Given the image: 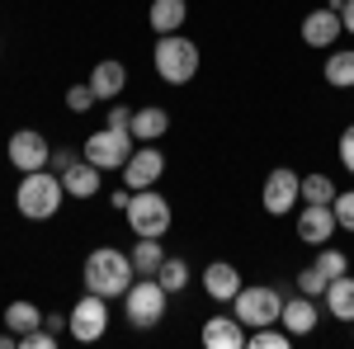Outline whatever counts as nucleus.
Here are the masks:
<instances>
[{"label":"nucleus","instance_id":"f257e3e1","mask_svg":"<svg viewBox=\"0 0 354 349\" xmlns=\"http://www.w3.org/2000/svg\"><path fill=\"white\" fill-rule=\"evenodd\" d=\"M85 293H100V297H123L128 288H133L137 269H133V255L128 250H118V245H95L90 255H85Z\"/></svg>","mask_w":354,"mask_h":349},{"label":"nucleus","instance_id":"f03ea898","mask_svg":"<svg viewBox=\"0 0 354 349\" xmlns=\"http://www.w3.org/2000/svg\"><path fill=\"white\" fill-rule=\"evenodd\" d=\"M62 203H66V185H62V175L57 170H28V175H19V189H15V208H19V217H28V222H48V217L62 213Z\"/></svg>","mask_w":354,"mask_h":349},{"label":"nucleus","instance_id":"7ed1b4c3","mask_svg":"<svg viewBox=\"0 0 354 349\" xmlns=\"http://www.w3.org/2000/svg\"><path fill=\"white\" fill-rule=\"evenodd\" d=\"M198 62H203V53L185 33H161L156 48H151V66H156V76L165 85H189L198 76Z\"/></svg>","mask_w":354,"mask_h":349},{"label":"nucleus","instance_id":"20e7f679","mask_svg":"<svg viewBox=\"0 0 354 349\" xmlns=\"http://www.w3.org/2000/svg\"><path fill=\"white\" fill-rule=\"evenodd\" d=\"M165 302H170V293L161 288V279H142L137 274L133 288L123 293V317H128L133 330H151V326L165 321Z\"/></svg>","mask_w":354,"mask_h":349},{"label":"nucleus","instance_id":"39448f33","mask_svg":"<svg viewBox=\"0 0 354 349\" xmlns=\"http://www.w3.org/2000/svg\"><path fill=\"white\" fill-rule=\"evenodd\" d=\"M128 232L133 236H161L175 227V208L165 203V194H156V189H137L133 198H128Z\"/></svg>","mask_w":354,"mask_h":349},{"label":"nucleus","instance_id":"423d86ee","mask_svg":"<svg viewBox=\"0 0 354 349\" xmlns=\"http://www.w3.org/2000/svg\"><path fill=\"white\" fill-rule=\"evenodd\" d=\"M232 312H236V321L245 330H255V326H279L283 317V293L270 288V283H241V293L232 297Z\"/></svg>","mask_w":354,"mask_h":349},{"label":"nucleus","instance_id":"0eeeda50","mask_svg":"<svg viewBox=\"0 0 354 349\" xmlns=\"http://www.w3.org/2000/svg\"><path fill=\"white\" fill-rule=\"evenodd\" d=\"M133 142L137 137L128 133V128H100V133H90L85 137V147H81V156L90 165H100V170H123L128 165V156H133Z\"/></svg>","mask_w":354,"mask_h":349},{"label":"nucleus","instance_id":"6e6552de","mask_svg":"<svg viewBox=\"0 0 354 349\" xmlns=\"http://www.w3.org/2000/svg\"><path fill=\"white\" fill-rule=\"evenodd\" d=\"M109 297L100 293H81V302L66 312V330H71V340L76 345H95V340H104V330H109Z\"/></svg>","mask_w":354,"mask_h":349},{"label":"nucleus","instance_id":"1a4fd4ad","mask_svg":"<svg viewBox=\"0 0 354 349\" xmlns=\"http://www.w3.org/2000/svg\"><path fill=\"white\" fill-rule=\"evenodd\" d=\"M298 203H302V175L288 170V165H274L265 175V185H260V208L270 217H288L298 213Z\"/></svg>","mask_w":354,"mask_h":349},{"label":"nucleus","instance_id":"9d476101","mask_svg":"<svg viewBox=\"0 0 354 349\" xmlns=\"http://www.w3.org/2000/svg\"><path fill=\"white\" fill-rule=\"evenodd\" d=\"M123 175V185L133 189H156L165 180V151L156 147V142H142V147H133V156H128V165L118 170Z\"/></svg>","mask_w":354,"mask_h":349},{"label":"nucleus","instance_id":"9b49d317","mask_svg":"<svg viewBox=\"0 0 354 349\" xmlns=\"http://www.w3.org/2000/svg\"><path fill=\"white\" fill-rule=\"evenodd\" d=\"M293 232H298L302 245H326L335 232H340V222H335V208L330 203H298V217H293Z\"/></svg>","mask_w":354,"mask_h":349},{"label":"nucleus","instance_id":"f8f14e48","mask_svg":"<svg viewBox=\"0 0 354 349\" xmlns=\"http://www.w3.org/2000/svg\"><path fill=\"white\" fill-rule=\"evenodd\" d=\"M340 33H345V19L330 10V5H317V10H307L298 24V38L307 48H317V53H330L335 43H340Z\"/></svg>","mask_w":354,"mask_h":349},{"label":"nucleus","instance_id":"ddd939ff","mask_svg":"<svg viewBox=\"0 0 354 349\" xmlns=\"http://www.w3.org/2000/svg\"><path fill=\"white\" fill-rule=\"evenodd\" d=\"M5 156H10V165L19 175H28V170H43V165L53 161V147H48V137L38 133V128H19L5 142Z\"/></svg>","mask_w":354,"mask_h":349},{"label":"nucleus","instance_id":"4468645a","mask_svg":"<svg viewBox=\"0 0 354 349\" xmlns=\"http://www.w3.org/2000/svg\"><path fill=\"white\" fill-rule=\"evenodd\" d=\"M90 90H95V100H100V104L123 100V90H128V66H123L118 57L95 62V71H90Z\"/></svg>","mask_w":354,"mask_h":349},{"label":"nucleus","instance_id":"2eb2a0df","mask_svg":"<svg viewBox=\"0 0 354 349\" xmlns=\"http://www.w3.org/2000/svg\"><path fill=\"white\" fill-rule=\"evenodd\" d=\"M62 185H66V198H81V203H90V198L104 189V170H100V165H90V161L81 156L76 165H66V170H62Z\"/></svg>","mask_w":354,"mask_h":349},{"label":"nucleus","instance_id":"dca6fc26","mask_svg":"<svg viewBox=\"0 0 354 349\" xmlns=\"http://www.w3.org/2000/svg\"><path fill=\"white\" fill-rule=\"evenodd\" d=\"M279 326H283L293 340L312 335V330H317V297H307V293L283 297V317H279Z\"/></svg>","mask_w":354,"mask_h":349},{"label":"nucleus","instance_id":"f3484780","mask_svg":"<svg viewBox=\"0 0 354 349\" xmlns=\"http://www.w3.org/2000/svg\"><path fill=\"white\" fill-rule=\"evenodd\" d=\"M203 293L213 297V302H232V297L241 293V269L232 265V260L203 265Z\"/></svg>","mask_w":354,"mask_h":349},{"label":"nucleus","instance_id":"a211bd4d","mask_svg":"<svg viewBox=\"0 0 354 349\" xmlns=\"http://www.w3.org/2000/svg\"><path fill=\"white\" fill-rule=\"evenodd\" d=\"M245 330L241 321H236V312L232 317H208L203 321V345L208 349H245Z\"/></svg>","mask_w":354,"mask_h":349},{"label":"nucleus","instance_id":"6ab92c4d","mask_svg":"<svg viewBox=\"0 0 354 349\" xmlns=\"http://www.w3.org/2000/svg\"><path fill=\"white\" fill-rule=\"evenodd\" d=\"M322 302H326V317H330V321L354 326V274H340V279H330L326 293H322Z\"/></svg>","mask_w":354,"mask_h":349},{"label":"nucleus","instance_id":"aec40b11","mask_svg":"<svg viewBox=\"0 0 354 349\" xmlns=\"http://www.w3.org/2000/svg\"><path fill=\"white\" fill-rule=\"evenodd\" d=\"M185 19H189V0H151V10H147V24H151L156 38L161 33H185Z\"/></svg>","mask_w":354,"mask_h":349},{"label":"nucleus","instance_id":"412c9836","mask_svg":"<svg viewBox=\"0 0 354 349\" xmlns=\"http://www.w3.org/2000/svg\"><path fill=\"white\" fill-rule=\"evenodd\" d=\"M128 133H133L137 142H161V137L170 133V113H165L161 104H142V109H133Z\"/></svg>","mask_w":354,"mask_h":349},{"label":"nucleus","instance_id":"4be33fe9","mask_svg":"<svg viewBox=\"0 0 354 349\" xmlns=\"http://www.w3.org/2000/svg\"><path fill=\"white\" fill-rule=\"evenodd\" d=\"M128 255H133V269L142 274V279H156L161 265H165V241L161 236H137Z\"/></svg>","mask_w":354,"mask_h":349},{"label":"nucleus","instance_id":"5701e85b","mask_svg":"<svg viewBox=\"0 0 354 349\" xmlns=\"http://www.w3.org/2000/svg\"><path fill=\"white\" fill-rule=\"evenodd\" d=\"M322 76H326V85H335V90H354V48H330Z\"/></svg>","mask_w":354,"mask_h":349},{"label":"nucleus","instance_id":"b1692460","mask_svg":"<svg viewBox=\"0 0 354 349\" xmlns=\"http://www.w3.org/2000/svg\"><path fill=\"white\" fill-rule=\"evenodd\" d=\"M5 326H10L15 335H28V330H38V326H43V307L19 297V302H10V307H5Z\"/></svg>","mask_w":354,"mask_h":349},{"label":"nucleus","instance_id":"393cba45","mask_svg":"<svg viewBox=\"0 0 354 349\" xmlns=\"http://www.w3.org/2000/svg\"><path fill=\"white\" fill-rule=\"evenodd\" d=\"M156 279H161L165 293L175 297V293H185V288H189L194 269H189V260H185V255H165V265H161V274H156Z\"/></svg>","mask_w":354,"mask_h":349},{"label":"nucleus","instance_id":"a878e982","mask_svg":"<svg viewBox=\"0 0 354 349\" xmlns=\"http://www.w3.org/2000/svg\"><path fill=\"white\" fill-rule=\"evenodd\" d=\"M335 180L322 175V170H312V175H302V203H335Z\"/></svg>","mask_w":354,"mask_h":349},{"label":"nucleus","instance_id":"bb28decb","mask_svg":"<svg viewBox=\"0 0 354 349\" xmlns=\"http://www.w3.org/2000/svg\"><path fill=\"white\" fill-rule=\"evenodd\" d=\"M288 345H293V335L283 326H255L245 335V349H288Z\"/></svg>","mask_w":354,"mask_h":349},{"label":"nucleus","instance_id":"cd10ccee","mask_svg":"<svg viewBox=\"0 0 354 349\" xmlns=\"http://www.w3.org/2000/svg\"><path fill=\"white\" fill-rule=\"evenodd\" d=\"M312 265L322 269V274H326V279H340V274H350V255H345V250H335V245H317V260H312Z\"/></svg>","mask_w":354,"mask_h":349},{"label":"nucleus","instance_id":"c85d7f7f","mask_svg":"<svg viewBox=\"0 0 354 349\" xmlns=\"http://www.w3.org/2000/svg\"><path fill=\"white\" fill-rule=\"evenodd\" d=\"M326 274H322V269L317 265H307V269H298V293H307V297H322L326 293Z\"/></svg>","mask_w":354,"mask_h":349},{"label":"nucleus","instance_id":"c756f323","mask_svg":"<svg viewBox=\"0 0 354 349\" xmlns=\"http://www.w3.org/2000/svg\"><path fill=\"white\" fill-rule=\"evenodd\" d=\"M95 104H100V100H95L90 81H81V85H71V90H66V109H71V113H90Z\"/></svg>","mask_w":354,"mask_h":349},{"label":"nucleus","instance_id":"7c9ffc66","mask_svg":"<svg viewBox=\"0 0 354 349\" xmlns=\"http://www.w3.org/2000/svg\"><path fill=\"white\" fill-rule=\"evenodd\" d=\"M335 222H340V232H354V189H345V194H335Z\"/></svg>","mask_w":354,"mask_h":349},{"label":"nucleus","instance_id":"2f4dec72","mask_svg":"<svg viewBox=\"0 0 354 349\" xmlns=\"http://www.w3.org/2000/svg\"><path fill=\"white\" fill-rule=\"evenodd\" d=\"M335 156H340V165H345V170L354 175V123L345 128V133H340V142H335Z\"/></svg>","mask_w":354,"mask_h":349},{"label":"nucleus","instance_id":"473e14b6","mask_svg":"<svg viewBox=\"0 0 354 349\" xmlns=\"http://www.w3.org/2000/svg\"><path fill=\"white\" fill-rule=\"evenodd\" d=\"M76 161H81V151H76V147H57V151H53V161H48V165H53L57 175H62L66 165H76Z\"/></svg>","mask_w":354,"mask_h":349},{"label":"nucleus","instance_id":"72a5a7b5","mask_svg":"<svg viewBox=\"0 0 354 349\" xmlns=\"http://www.w3.org/2000/svg\"><path fill=\"white\" fill-rule=\"evenodd\" d=\"M104 123H109V128H128V123H133L128 104H123V100H113V104H109V118H104Z\"/></svg>","mask_w":354,"mask_h":349},{"label":"nucleus","instance_id":"f704fd0d","mask_svg":"<svg viewBox=\"0 0 354 349\" xmlns=\"http://www.w3.org/2000/svg\"><path fill=\"white\" fill-rule=\"evenodd\" d=\"M43 326H48V330H57V335H62V330H66V312H53V317H48V312H43Z\"/></svg>","mask_w":354,"mask_h":349},{"label":"nucleus","instance_id":"c9c22d12","mask_svg":"<svg viewBox=\"0 0 354 349\" xmlns=\"http://www.w3.org/2000/svg\"><path fill=\"white\" fill-rule=\"evenodd\" d=\"M340 19H345V33L354 38V0H345V10H340Z\"/></svg>","mask_w":354,"mask_h":349},{"label":"nucleus","instance_id":"e433bc0d","mask_svg":"<svg viewBox=\"0 0 354 349\" xmlns=\"http://www.w3.org/2000/svg\"><path fill=\"white\" fill-rule=\"evenodd\" d=\"M0 53H5V48H0Z\"/></svg>","mask_w":354,"mask_h":349}]
</instances>
